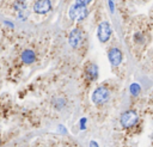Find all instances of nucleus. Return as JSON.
Wrapping results in <instances>:
<instances>
[{
    "label": "nucleus",
    "mask_w": 153,
    "mask_h": 147,
    "mask_svg": "<svg viewBox=\"0 0 153 147\" xmlns=\"http://www.w3.org/2000/svg\"><path fill=\"white\" fill-rule=\"evenodd\" d=\"M87 14H88L87 7L82 6V5H78V4L72 5L68 11V16L73 20H82L87 17Z\"/></svg>",
    "instance_id": "nucleus-1"
},
{
    "label": "nucleus",
    "mask_w": 153,
    "mask_h": 147,
    "mask_svg": "<svg viewBox=\"0 0 153 147\" xmlns=\"http://www.w3.org/2000/svg\"><path fill=\"white\" fill-rule=\"evenodd\" d=\"M137 121H139V115L134 110L124 111L121 115V118H120V122H121L122 127H124V128H131V127H134L137 123Z\"/></svg>",
    "instance_id": "nucleus-2"
},
{
    "label": "nucleus",
    "mask_w": 153,
    "mask_h": 147,
    "mask_svg": "<svg viewBox=\"0 0 153 147\" xmlns=\"http://www.w3.org/2000/svg\"><path fill=\"white\" fill-rule=\"evenodd\" d=\"M109 96H110V92L106 87L104 86H99L97 87L93 93H92V102L96 104V105H102L104 104L105 102H108L109 99Z\"/></svg>",
    "instance_id": "nucleus-3"
},
{
    "label": "nucleus",
    "mask_w": 153,
    "mask_h": 147,
    "mask_svg": "<svg viewBox=\"0 0 153 147\" xmlns=\"http://www.w3.org/2000/svg\"><path fill=\"white\" fill-rule=\"evenodd\" d=\"M112 33V29H111V25L108 23V22H102L99 25H98V29H97V37L98 39L102 42V43H105L109 41L110 36Z\"/></svg>",
    "instance_id": "nucleus-4"
},
{
    "label": "nucleus",
    "mask_w": 153,
    "mask_h": 147,
    "mask_svg": "<svg viewBox=\"0 0 153 147\" xmlns=\"http://www.w3.org/2000/svg\"><path fill=\"white\" fill-rule=\"evenodd\" d=\"M68 43L72 48H79V45L82 43V31L79 27H75L71 31L68 36Z\"/></svg>",
    "instance_id": "nucleus-5"
},
{
    "label": "nucleus",
    "mask_w": 153,
    "mask_h": 147,
    "mask_svg": "<svg viewBox=\"0 0 153 147\" xmlns=\"http://www.w3.org/2000/svg\"><path fill=\"white\" fill-rule=\"evenodd\" d=\"M51 10V1L50 0H36L33 4V11L37 14H47Z\"/></svg>",
    "instance_id": "nucleus-6"
},
{
    "label": "nucleus",
    "mask_w": 153,
    "mask_h": 147,
    "mask_svg": "<svg viewBox=\"0 0 153 147\" xmlns=\"http://www.w3.org/2000/svg\"><path fill=\"white\" fill-rule=\"evenodd\" d=\"M108 57L112 66H118L123 60V54L118 48H111L108 53Z\"/></svg>",
    "instance_id": "nucleus-7"
},
{
    "label": "nucleus",
    "mask_w": 153,
    "mask_h": 147,
    "mask_svg": "<svg viewBox=\"0 0 153 147\" xmlns=\"http://www.w3.org/2000/svg\"><path fill=\"white\" fill-rule=\"evenodd\" d=\"M85 74H86L88 80H91V81L96 80L98 76V67L94 63H90L85 69Z\"/></svg>",
    "instance_id": "nucleus-8"
},
{
    "label": "nucleus",
    "mask_w": 153,
    "mask_h": 147,
    "mask_svg": "<svg viewBox=\"0 0 153 147\" xmlns=\"http://www.w3.org/2000/svg\"><path fill=\"white\" fill-rule=\"evenodd\" d=\"M22 60H23V62L24 63H26V65H31L32 62H35V60H36V54L31 50V49H25L23 53H22Z\"/></svg>",
    "instance_id": "nucleus-9"
},
{
    "label": "nucleus",
    "mask_w": 153,
    "mask_h": 147,
    "mask_svg": "<svg viewBox=\"0 0 153 147\" xmlns=\"http://www.w3.org/2000/svg\"><path fill=\"white\" fill-rule=\"evenodd\" d=\"M14 10H16L18 13L26 11V2H25L24 0H16V1H14Z\"/></svg>",
    "instance_id": "nucleus-10"
},
{
    "label": "nucleus",
    "mask_w": 153,
    "mask_h": 147,
    "mask_svg": "<svg viewBox=\"0 0 153 147\" xmlns=\"http://www.w3.org/2000/svg\"><path fill=\"white\" fill-rule=\"evenodd\" d=\"M134 37H135V41H136V42H139V43H142V42H143V36H142L141 32H136Z\"/></svg>",
    "instance_id": "nucleus-11"
},
{
    "label": "nucleus",
    "mask_w": 153,
    "mask_h": 147,
    "mask_svg": "<svg viewBox=\"0 0 153 147\" xmlns=\"http://www.w3.org/2000/svg\"><path fill=\"white\" fill-rule=\"evenodd\" d=\"M92 0H75V4L78 5H82V6H87Z\"/></svg>",
    "instance_id": "nucleus-12"
},
{
    "label": "nucleus",
    "mask_w": 153,
    "mask_h": 147,
    "mask_svg": "<svg viewBox=\"0 0 153 147\" xmlns=\"http://www.w3.org/2000/svg\"><path fill=\"white\" fill-rule=\"evenodd\" d=\"M130 91H131V93H134V94H135L136 92H139V91H140V87H139L136 84H133V85H131V87H130Z\"/></svg>",
    "instance_id": "nucleus-13"
},
{
    "label": "nucleus",
    "mask_w": 153,
    "mask_h": 147,
    "mask_svg": "<svg viewBox=\"0 0 153 147\" xmlns=\"http://www.w3.org/2000/svg\"><path fill=\"white\" fill-rule=\"evenodd\" d=\"M109 6H110L111 12H114V1L112 0H109Z\"/></svg>",
    "instance_id": "nucleus-14"
},
{
    "label": "nucleus",
    "mask_w": 153,
    "mask_h": 147,
    "mask_svg": "<svg viewBox=\"0 0 153 147\" xmlns=\"http://www.w3.org/2000/svg\"><path fill=\"white\" fill-rule=\"evenodd\" d=\"M90 147H97V143H96L94 141H92V142L90 143Z\"/></svg>",
    "instance_id": "nucleus-15"
},
{
    "label": "nucleus",
    "mask_w": 153,
    "mask_h": 147,
    "mask_svg": "<svg viewBox=\"0 0 153 147\" xmlns=\"http://www.w3.org/2000/svg\"><path fill=\"white\" fill-rule=\"evenodd\" d=\"M112 1H114V0H112Z\"/></svg>",
    "instance_id": "nucleus-16"
}]
</instances>
